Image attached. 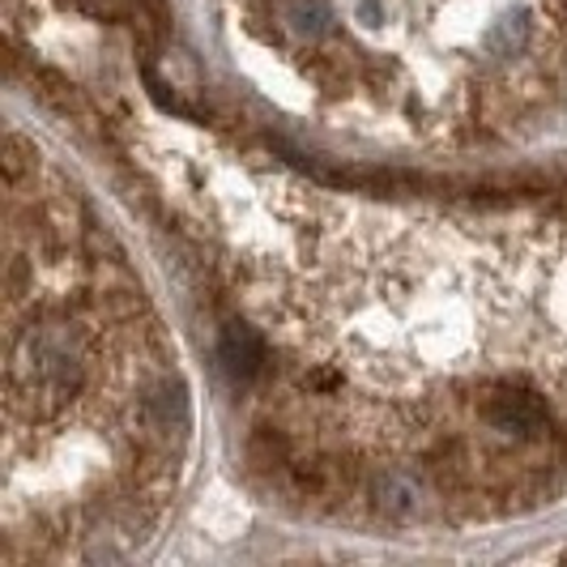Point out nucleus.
<instances>
[{"label":"nucleus","mask_w":567,"mask_h":567,"mask_svg":"<svg viewBox=\"0 0 567 567\" xmlns=\"http://www.w3.org/2000/svg\"><path fill=\"white\" fill-rule=\"evenodd\" d=\"M559 4H567V0H559Z\"/></svg>","instance_id":"9d476101"},{"label":"nucleus","mask_w":567,"mask_h":567,"mask_svg":"<svg viewBox=\"0 0 567 567\" xmlns=\"http://www.w3.org/2000/svg\"><path fill=\"white\" fill-rule=\"evenodd\" d=\"M282 22L299 39H324L329 27H333V9H329V0H282Z\"/></svg>","instance_id":"0eeeda50"},{"label":"nucleus","mask_w":567,"mask_h":567,"mask_svg":"<svg viewBox=\"0 0 567 567\" xmlns=\"http://www.w3.org/2000/svg\"><path fill=\"white\" fill-rule=\"evenodd\" d=\"M478 419L491 431L508 435L516 444H542L555 435V419L550 405L534 384L520 380H491L478 389Z\"/></svg>","instance_id":"f03ea898"},{"label":"nucleus","mask_w":567,"mask_h":567,"mask_svg":"<svg viewBox=\"0 0 567 567\" xmlns=\"http://www.w3.org/2000/svg\"><path fill=\"white\" fill-rule=\"evenodd\" d=\"M193 423V410H188V393L179 380H154L142 398V426L150 440H179Z\"/></svg>","instance_id":"7ed1b4c3"},{"label":"nucleus","mask_w":567,"mask_h":567,"mask_svg":"<svg viewBox=\"0 0 567 567\" xmlns=\"http://www.w3.org/2000/svg\"><path fill=\"white\" fill-rule=\"evenodd\" d=\"M218 359H223V368H227L239 384H248L256 371L265 368V341H260L256 329L235 320V324L223 329V338H218Z\"/></svg>","instance_id":"20e7f679"},{"label":"nucleus","mask_w":567,"mask_h":567,"mask_svg":"<svg viewBox=\"0 0 567 567\" xmlns=\"http://www.w3.org/2000/svg\"><path fill=\"white\" fill-rule=\"evenodd\" d=\"M529 30H534V22H529V13L525 9H516V13H504L499 22H491L483 34V48L486 56H520L525 48H529Z\"/></svg>","instance_id":"39448f33"},{"label":"nucleus","mask_w":567,"mask_h":567,"mask_svg":"<svg viewBox=\"0 0 567 567\" xmlns=\"http://www.w3.org/2000/svg\"><path fill=\"white\" fill-rule=\"evenodd\" d=\"M85 338L73 324H43L9 341V398L34 414H52L82 393Z\"/></svg>","instance_id":"f257e3e1"},{"label":"nucleus","mask_w":567,"mask_h":567,"mask_svg":"<svg viewBox=\"0 0 567 567\" xmlns=\"http://www.w3.org/2000/svg\"><path fill=\"white\" fill-rule=\"evenodd\" d=\"M371 499H375V508L389 512V516H405V512L419 508V486H414L410 474H401V470H384L371 483Z\"/></svg>","instance_id":"423d86ee"},{"label":"nucleus","mask_w":567,"mask_h":567,"mask_svg":"<svg viewBox=\"0 0 567 567\" xmlns=\"http://www.w3.org/2000/svg\"><path fill=\"white\" fill-rule=\"evenodd\" d=\"M73 9H82V13H90V18H128L133 13V0H69Z\"/></svg>","instance_id":"6e6552de"},{"label":"nucleus","mask_w":567,"mask_h":567,"mask_svg":"<svg viewBox=\"0 0 567 567\" xmlns=\"http://www.w3.org/2000/svg\"><path fill=\"white\" fill-rule=\"evenodd\" d=\"M354 13H359V22H380V18H384V9H380L375 0H359V9H354Z\"/></svg>","instance_id":"1a4fd4ad"}]
</instances>
